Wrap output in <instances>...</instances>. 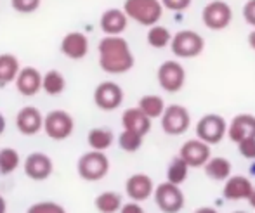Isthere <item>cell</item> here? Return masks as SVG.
I'll use <instances>...</instances> for the list:
<instances>
[{
  "label": "cell",
  "instance_id": "f35d334b",
  "mask_svg": "<svg viewBox=\"0 0 255 213\" xmlns=\"http://www.w3.org/2000/svg\"><path fill=\"white\" fill-rule=\"evenodd\" d=\"M249 45H250V49L255 50V28L249 33Z\"/></svg>",
  "mask_w": 255,
  "mask_h": 213
},
{
  "label": "cell",
  "instance_id": "d6a6232c",
  "mask_svg": "<svg viewBox=\"0 0 255 213\" xmlns=\"http://www.w3.org/2000/svg\"><path fill=\"white\" fill-rule=\"evenodd\" d=\"M42 0H10V5L19 14H33L38 10Z\"/></svg>",
  "mask_w": 255,
  "mask_h": 213
},
{
  "label": "cell",
  "instance_id": "4fadbf2b",
  "mask_svg": "<svg viewBox=\"0 0 255 213\" xmlns=\"http://www.w3.org/2000/svg\"><path fill=\"white\" fill-rule=\"evenodd\" d=\"M44 127V114L35 106H24L16 114V128L21 135L33 137L42 132Z\"/></svg>",
  "mask_w": 255,
  "mask_h": 213
},
{
  "label": "cell",
  "instance_id": "60d3db41",
  "mask_svg": "<svg viewBox=\"0 0 255 213\" xmlns=\"http://www.w3.org/2000/svg\"><path fill=\"white\" fill-rule=\"evenodd\" d=\"M247 201H249V205H250V207L255 208V187L252 189V193H250V196L247 198Z\"/></svg>",
  "mask_w": 255,
  "mask_h": 213
},
{
  "label": "cell",
  "instance_id": "8992f818",
  "mask_svg": "<svg viewBox=\"0 0 255 213\" xmlns=\"http://www.w3.org/2000/svg\"><path fill=\"white\" fill-rule=\"evenodd\" d=\"M154 203L158 210L163 213H179L184 208L186 198L181 191V186H175L170 182H161L153 191Z\"/></svg>",
  "mask_w": 255,
  "mask_h": 213
},
{
  "label": "cell",
  "instance_id": "ffe728a7",
  "mask_svg": "<svg viewBox=\"0 0 255 213\" xmlns=\"http://www.w3.org/2000/svg\"><path fill=\"white\" fill-rule=\"evenodd\" d=\"M254 189V184L249 177L245 175H233L224 180V189L222 196L229 201H242L250 196Z\"/></svg>",
  "mask_w": 255,
  "mask_h": 213
},
{
  "label": "cell",
  "instance_id": "f546056e",
  "mask_svg": "<svg viewBox=\"0 0 255 213\" xmlns=\"http://www.w3.org/2000/svg\"><path fill=\"white\" fill-rule=\"evenodd\" d=\"M189 173V167L186 165V161L182 158L175 156L174 160L168 163L167 168V182L175 184V186H181L182 182H186Z\"/></svg>",
  "mask_w": 255,
  "mask_h": 213
},
{
  "label": "cell",
  "instance_id": "d590c367",
  "mask_svg": "<svg viewBox=\"0 0 255 213\" xmlns=\"http://www.w3.org/2000/svg\"><path fill=\"white\" fill-rule=\"evenodd\" d=\"M243 19L255 28V0H247L243 5Z\"/></svg>",
  "mask_w": 255,
  "mask_h": 213
},
{
  "label": "cell",
  "instance_id": "8fae6325",
  "mask_svg": "<svg viewBox=\"0 0 255 213\" xmlns=\"http://www.w3.org/2000/svg\"><path fill=\"white\" fill-rule=\"evenodd\" d=\"M124 103V89L117 82H101L94 89V104L101 111H115Z\"/></svg>",
  "mask_w": 255,
  "mask_h": 213
},
{
  "label": "cell",
  "instance_id": "d4e9b609",
  "mask_svg": "<svg viewBox=\"0 0 255 213\" xmlns=\"http://www.w3.org/2000/svg\"><path fill=\"white\" fill-rule=\"evenodd\" d=\"M165 101L161 96H156V94H146L139 99L137 107L149 118V120H156V118L161 116V113L165 111Z\"/></svg>",
  "mask_w": 255,
  "mask_h": 213
},
{
  "label": "cell",
  "instance_id": "2e32d148",
  "mask_svg": "<svg viewBox=\"0 0 255 213\" xmlns=\"http://www.w3.org/2000/svg\"><path fill=\"white\" fill-rule=\"evenodd\" d=\"M153 179L146 173H134L125 182V193L130 198V201H135V203H142V201L149 200L153 196Z\"/></svg>",
  "mask_w": 255,
  "mask_h": 213
},
{
  "label": "cell",
  "instance_id": "484cf974",
  "mask_svg": "<svg viewBox=\"0 0 255 213\" xmlns=\"http://www.w3.org/2000/svg\"><path fill=\"white\" fill-rule=\"evenodd\" d=\"M66 89V78L61 71L57 70H49L45 75H42V90L47 96L56 97L61 96Z\"/></svg>",
  "mask_w": 255,
  "mask_h": 213
},
{
  "label": "cell",
  "instance_id": "ba28073f",
  "mask_svg": "<svg viewBox=\"0 0 255 213\" xmlns=\"http://www.w3.org/2000/svg\"><path fill=\"white\" fill-rule=\"evenodd\" d=\"M160 120L161 130L167 135H182L184 132H188L191 125V114L182 104H170V106H165Z\"/></svg>",
  "mask_w": 255,
  "mask_h": 213
},
{
  "label": "cell",
  "instance_id": "9c48e42d",
  "mask_svg": "<svg viewBox=\"0 0 255 213\" xmlns=\"http://www.w3.org/2000/svg\"><path fill=\"white\" fill-rule=\"evenodd\" d=\"M203 24L212 31H221L231 24L233 9L224 0H210L202 12Z\"/></svg>",
  "mask_w": 255,
  "mask_h": 213
},
{
  "label": "cell",
  "instance_id": "52a82bcc",
  "mask_svg": "<svg viewBox=\"0 0 255 213\" xmlns=\"http://www.w3.org/2000/svg\"><path fill=\"white\" fill-rule=\"evenodd\" d=\"M226 132H228V121L221 114L208 113L196 123V139L203 140L208 146L221 142L226 137Z\"/></svg>",
  "mask_w": 255,
  "mask_h": 213
},
{
  "label": "cell",
  "instance_id": "7402d4cb",
  "mask_svg": "<svg viewBox=\"0 0 255 213\" xmlns=\"http://www.w3.org/2000/svg\"><path fill=\"white\" fill-rule=\"evenodd\" d=\"M203 170L207 173L208 179L217 180V182H224L228 177H231V161L224 156H214L208 158V161L203 165Z\"/></svg>",
  "mask_w": 255,
  "mask_h": 213
},
{
  "label": "cell",
  "instance_id": "7a4b0ae2",
  "mask_svg": "<svg viewBox=\"0 0 255 213\" xmlns=\"http://www.w3.org/2000/svg\"><path fill=\"white\" fill-rule=\"evenodd\" d=\"M122 10L128 19L148 28L160 23L163 16V7L160 0H125Z\"/></svg>",
  "mask_w": 255,
  "mask_h": 213
},
{
  "label": "cell",
  "instance_id": "4316f807",
  "mask_svg": "<svg viewBox=\"0 0 255 213\" xmlns=\"http://www.w3.org/2000/svg\"><path fill=\"white\" fill-rule=\"evenodd\" d=\"M122 205H124L122 196L115 191H104L94 200V207L99 213H118Z\"/></svg>",
  "mask_w": 255,
  "mask_h": 213
},
{
  "label": "cell",
  "instance_id": "74e56055",
  "mask_svg": "<svg viewBox=\"0 0 255 213\" xmlns=\"http://www.w3.org/2000/svg\"><path fill=\"white\" fill-rule=\"evenodd\" d=\"M195 213H219V212L212 207H200L198 210H195Z\"/></svg>",
  "mask_w": 255,
  "mask_h": 213
},
{
  "label": "cell",
  "instance_id": "277c9868",
  "mask_svg": "<svg viewBox=\"0 0 255 213\" xmlns=\"http://www.w3.org/2000/svg\"><path fill=\"white\" fill-rule=\"evenodd\" d=\"M170 49L181 59H193L198 57L205 49L203 37L195 30H181L172 35Z\"/></svg>",
  "mask_w": 255,
  "mask_h": 213
},
{
  "label": "cell",
  "instance_id": "7bdbcfd3",
  "mask_svg": "<svg viewBox=\"0 0 255 213\" xmlns=\"http://www.w3.org/2000/svg\"><path fill=\"white\" fill-rule=\"evenodd\" d=\"M233 213H247V212H243V210H238V212H233Z\"/></svg>",
  "mask_w": 255,
  "mask_h": 213
},
{
  "label": "cell",
  "instance_id": "6da1fadb",
  "mask_svg": "<svg viewBox=\"0 0 255 213\" xmlns=\"http://www.w3.org/2000/svg\"><path fill=\"white\" fill-rule=\"evenodd\" d=\"M99 66L108 75H124L134 68L135 57L124 37H104L98 45Z\"/></svg>",
  "mask_w": 255,
  "mask_h": 213
},
{
  "label": "cell",
  "instance_id": "44dd1931",
  "mask_svg": "<svg viewBox=\"0 0 255 213\" xmlns=\"http://www.w3.org/2000/svg\"><path fill=\"white\" fill-rule=\"evenodd\" d=\"M122 127L124 130L144 137L151 130V120L139 107H128L122 113Z\"/></svg>",
  "mask_w": 255,
  "mask_h": 213
},
{
  "label": "cell",
  "instance_id": "3957f363",
  "mask_svg": "<svg viewBox=\"0 0 255 213\" xmlns=\"http://www.w3.org/2000/svg\"><path fill=\"white\" fill-rule=\"evenodd\" d=\"M110 172V158L101 151H87L77 161V173L85 182H99Z\"/></svg>",
  "mask_w": 255,
  "mask_h": 213
},
{
  "label": "cell",
  "instance_id": "f1b7e54d",
  "mask_svg": "<svg viewBox=\"0 0 255 213\" xmlns=\"http://www.w3.org/2000/svg\"><path fill=\"white\" fill-rule=\"evenodd\" d=\"M21 156L12 147H3L0 149V175H10L19 168Z\"/></svg>",
  "mask_w": 255,
  "mask_h": 213
},
{
  "label": "cell",
  "instance_id": "4dcf8cb0",
  "mask_svg": "<svg viewBox=\"0 0 255 213\" xmlns=\"http://www.w3.org/2000/svg\"><path fill=\"white\" fill-rule=\"evenodd\" d=\"M142 142H144V137L137 135L134 132H128V130H122V133L118 135V146L125 153H135V151H139Z\"/></svg>",
  "mask_w": 255,
  "mask_h": 213
},
{
  "label": "cell",
  "instance_id": "e575fe53",
  "mask_svg": "<svg viewBox=\"0 0 255 213\" xmlns=\"http://www.w3.org/2000/svg\"><path fill=\"white\" fill-rule=\"evenodd\" d=\"M161 7L168 10H174V12H182L191 5L193 0H160Z\"/></svg>",
  "mask_w": 255,
  "mask_h": 213
},
{
  "label": "cell",
  "instance_id": "9a60e30c",
  "mask_svg": "<svg viewBox=\"0 0 255 213\" xmlns=\"http://www.w3.org/2000/svg\"><path fill=\"white\" fill-rule=\"evenodd\" d=\"M61 54L71 61H80L89 54V38L82 31H70L61 40Z\"/></svg>",
  "mask_w": 255,
  "mask_h": 213
},
{
  "label": "cell",
  "instance_id": "8d00e7d4",
  "mask_svg": "<svg viewBox=\"0 0 255 213\" xmlns=\"http://www.w3.org/2000/svg\"><path fill=\"white\" fill-rule=\"evenodd\" d=\"M118 213H144V208L141 207L135 201H128V203H124L122 208L118 210Z\"/></svg>",
  "mask_w": 255,
  "mask_h": 213
},
{
  "label": "cell",
  "instance_id": "d6986e66",
  "mask_svg": "<svg viewBox=\"0 0 255 213\" xmlns=\"http://www.w3.org/2000/svg\"><path fill=\"white\" fill-rule=\"evenodd\" d=\"M226 137H229L235 144H238L243 139H249V137H255V114H236L231 120V123H228Z\"/></svg>",
  "mask_w": 255,
  "mask_h": 213
},
{
  "label": "cell",
  "instance_id": "30bf717a",
  "mask_svg": "<svg viewBox=\"0 0 255 213\" xmlns=\"http://www.w3.org/2000/svg\"><path fill=\"white\" fill-rule=\"evenodd\" d=\"M156 80L161 90L167 94H177L186 84V70L177 61H165L158 68Z\"/></svg>",
  "mask_w": 255,
  "mask_h": 213
},
{
  "label": "cell",
  "instance_id": "ac0fdd59",
  "mask_svg": "<svg viewBox=\"0 0 255 213\" xmlns=\"http://www.w3.org/2000/svg\"><path fill=\"white\" fill-rule=\"evenodd\" d=\"M14 84H16V90L21 96L33 97L42 90V73L33 66L21 68Z\"/></svg>",
  "mask_w": 255,
  "mask_h": 213
},
{
  "label": "cell",
  "instance_id": "603a6c76",
  "mask_svg": "<svg viewBox=\"0 0 255 213\" xmlns=\"http://www.w3.org/2000/svg\"><path fill=\"white\" fill-rule=\"evenodd\" d=\"M19 70V59L14 54H0V87L14 84Z\"/></svg>",
  "mask_w": 255,
  "mask_h": 213
},
{
  "label": "cell",
  "instance_id": "83f0119b",
  "mask_svg": "<svg viewBox=\"0 0 255 213\" xmlns=\"http://www.w3.org/2000/svg\"><path fill=\"white\" fill-rule=\"evenodd\" d=\"M172 33L168 28L161 26V24H153L149 26L148 35H146V42L153 49H165V47L170 45Z\"/></svg>",
  "mask_w": 255,
  "mask_h": 213
},
{
  "label": "cell",
  "instance_id": "cb8c5ba5",
  "mask_svg": "<svg viewBox=\"0 0 255 213\" xmlns=\"http://www.w3.org/2000/svg\"><path fill=\"white\" fill-rule=\"evenodd\" d=\"M115 142V135L110 128L104 127H96L92 130H89L87 133V144L92 151H101L106 153V149H110Z\"/></svg>",
  "mask_w": 255,
  "mask_h": 213
},
{
  "label": "cell",
  "instance_id": "e0dca14e",
  "mask_svg": "<svg viewBox=\"0 0 255 213\" xmlns=\"http://www.w3.org/2000/svg\"><path fill=\"white\" fill-rule=\"evenodd\" d=\"M128 26V17L122 9H106L101 14L99 28L104 33V37H122Z\"/></svg>",
  "mask_w": 255,
  "mask_h": 213
},
{
  "label": "cell",
  "instance_id": "836d02e7",
  "mask_svg": "<svg viewBox=\"0 0 255 213\" xmlns=\"http://www.w3.org/2000/svg\"><path fill=\"white\" fill-rule=\"evenodd\" d=\"M238 151L243 158L255 161V137H249L238 142Z\"/></svg>",
  "mask_w": 255,
  "mask_h": 213
},
{
  "label": "cell",
  "instance_id": "ab89813d",
  "mask_svg": "<svg viewBox=\"0 0 255 213\" xmlns=\"http://www.w3.org/2000/svg\"><path fill=\"white\" fill-rule=\"evenodd\" d=\"M0 213H7V201L2 194H0Z\"/></svg>",
  "mask_w": 255,
  "mask_h": 213
},
{
  "label": "cell",
  "instance_id": "7c38bea8",
  "mask_svg": "<svg viewBox=\"0 0 255 213\" xmlns=\"http://www.w3.org/2000/svg\"><path fill=\"white\" fill-rule=\"evenodd\" d=\"M23 170L26 173L28 179L35 180V182H42L47 180L54 172L52 158L45 153H30L23 161Z\"/></svg>",
  "mask_w": 255,
  "mask_h": 213
},
{
  "label": "cell",
  "instance_id": "1f68e13d",
  "mask_svg": "<svg viewBox=\"0 0 255 213\" xmlns=\"http://www.w3.org/2000/svg\"><path fill=\"white\" fill-rule=\"evenodd\" d=\"M26 213H66V208L56 201H38L31 205Z\"/></svg>",
  "mask_w": 255,
  "mask_h": 213
},
{
  "label": "cell",
  "instance_id": "5b68a950",
  "mask_svg": "<svg viewBox=\"0 0 255 213\" xmlns=\"http://www.w3.org/2000/svg\"><path fill=\"white\" fill-rule=\"evenodd\" d=\"M42 130H44L49 139L66 140L73 135L75 120L68 111L52 109L44 116V127H42Z\"/></svg>",
  "mask_w": 255,
  "mask_h": 213
},
{
  "label": "cell",
  "instance_id": "b9f144b4",
  "mask_svg": "<svg viewBox=\"0 0 255 213\" xmlns=\"http://www.w3.org/2000/svg\"><path fill=\"white\" fill-rule=\"evenodd\" d=\"M5 125H7L5 118H3V114L0 113V135H2V133L5 132Z\"/></svg>",
  "mask_w": 255,
  "mask_h": 213
},
{
  "label": "cell",
  "instance_id": "5bb4252c",
  "mask_svg": "<svg viewBox=\"0 0 255 213\" xmlns=\"http://www.w3.org/2000/svg\"><path fill=\"white\" fill-rule=\"evenodd\" d=\"M210 156V146L200 139L186 140L179 151V158H182L189 168H202Z\"/></svg>",
  "mask_w": 255,
  "mask_h": 213
}]
</instances>
